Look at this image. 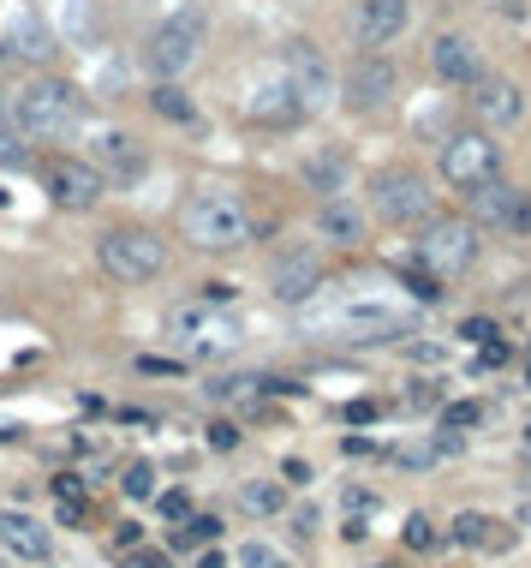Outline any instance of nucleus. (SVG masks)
<instances>
[{
    "label": "nucleus",
    "instance_id": "obj_34",
    "mask_svg": "<svg viewBox=\"0 0 531 568\" xmlns=\"http://www.w3.org/2000/svg\"><path fill=\"white\" fill-rule=\"evenodd\" d=\"M406 545H412V550H431V545H436V527H431L424 515H412V520H406Z\"/></svg>",
    "mask_w": 531,
    "mask_h": 568
},
{
    "label": "nucleus",
    "instance_id": "obj_10",
    "mask_svg": "<svg viewBox=\"0 0 531 568\" xmlns=\"http://www.w3.org/2000/svg\"><path fill=\"white\" fill-rule=\"evenodd\" d=\"M371 203H376L382 222H394V228H401V222H424V215H431V186H424L412 168H389V173H376Z\"/></svg>",
    "mask_w": 531,
    "mask_h": 568
},
{
    "label": "nucleus",
    "instance_id": "obj_29",
    "mask_svg": "<svg viewBox=\"0 0 531 568\" xmlns=\"http://www.w3.org/2000/svg\"><path fill=\"white\" fill-rule=\"evenodd\" d=\"M490 515H460L454 520V545H490Z\"/></svg>",
    "mask_w": 531,
    "mask_h": 568
},
{
    "label": "nucleus",
    "instance_id": "obj_11",
    "mask_svg": "<svg viewBox=\"0 0 531 568\" xmlns=\"http://www.w3.org/2000/svg\"><path fill=\"white\" fill-rule=\"evenodd\" d=\"M42 186H49V198L61 203V210H96L102 198V173L91 162H72V156H54V162H42Z\"/></svg>",
    "mask_w": 531,
    "mask_h": 568
},
{
    "label": "nucleus",
    "instance_id": "obj_21",
    "mask_svg": "<svg viewBox=\"0 0 531 568\" xmlns=\"http://www.w3.org/2000/svg\"><path fill=\"white\" fill-rule=\"evenodd\" d=\"M317 228H322L334 245H359V240H364V215L352 210L347 198H329V203H322V210H317Z\"/></svg>",
    "mask_w": 531,
    "mask_h": 568
},
{
    "label": "nucleus",
    "instance_id": "obj_39",
    "mask_svg": "<svg viewBox=\"0 0 531 568\" xmlns=\"http://www.w3.org/2000/svg\"><path fill=\"white\" fill-rule=\"evenodd\" d=\"M131 568H168V557L161 550H131Z\"/></svg>",
    "mask_w": 531,
    "mask_h": 568
},
{
    "label": "nucleus",
    "instance_id": "obj_5",
    "mask_svg": "<svg viewBox=\"0 0 531 568\" xmlns=\"http://www.w3.org/2000/svg\"><path fill=\"white\" fill-rule=\"evenodd\" d=\"M96 257L114 282H150V275L168 270V245H161L150 228H108L96 245Z\"/></svg>",
    "mask_w": 531,
    "mask_h": 568
},
{
    "label": "nucleus",
    "instance_id": "obj_37",
    "mask_svg": "<svg viewBox=\"0 0 531 568\" xmlns=\"http://www.w3.org/2000/svg\"><path fill=\"white\" fill-rule=\"evenodd\" d=\"M0 162H24V144L12 133H0Z\"/></svg>",
    "mask_w": 531,
    "mask_h": 568
},
{
    "label": "nucleus",
    "instance_id": "obj_2",
    "mask_svg": "<svg viewBox=\"0 0 531 568\" xmlns=\"http://www.w3.org/2000/svg\"><path fill=\"white\" fill-rule=\"evenodd\" d=\"M311 335H334V341H389V335H406L412 317L401 312L394 299H376V294H347L334 305L305 317Z\"/></svg>",
    "mask_w": 531,
    "mask_h": 568
},
{
    "label": "nucleus",
    "instance_id": "obj_41",
    "mask_svg": "<svg viewBox=\"0 0 531 568\" xmlns=\"http://www.w3.org/2000/svg\"><path fill=\"white\" fill-rule=\"evenodd\" d=\"M138 538H144V527H120V533H114V545H120V550H138Z\"/></svg>",
    "mask_w": 531,
    "mask_h": 568
},
{
    "label": "nucleus",
    "instance_id": "obj_28",
    "mask_svg": "<svg viewBox=\"0 0 531 568\" xmlns=\"http://www.w3.org/2000/svg\"><path fill=\"white\" fill-rule=\"evenodd\" d=\"M240 568H287V557L275 545H263V538H245V545H240Z\"/></svg>",
    "mask_w": 531,
    "mask_h": 568
},
{
    "label": "nucleus",
    "instance_id": "obj_14",
    "mask_svg": "<svg viewBox=\"0 0 531 568\" xmlns=\"http://www.w3.org/2000/svg\"><path fill=\"white\" fill-rule=\"evenodd\" d=\"M269 287H275L282 305H305L322 287V257L317 252H287L282 264L269 270Z\"/></svg>",
    "mask_w": 531,
    "mask_h": 568
},
{
    "label": "nucleus",
    "instance_id": "obj_20",
    "mask_svg": "<svg viewBox=\"0 0 531 568\" xmlns=\"http://www.w3.org/2000/svg\"><path fill=\"white\" fill-rule=\"evenodd\" d=\"M520 203H525V192L520 186H501V180H490V186H478V192H471V215H478V222H490V228H520Z\"/></svg>",
    "mask_w": 531,
    "mask_h": 568
},
{
    "label": "nucleus",
    "instance_id": "obj_32",
    "mask_svg": "<svg viewBox=\"0 0 531 568\" xmlns=\"http://www.w3.org/2000/svg\"><path fill=\"white\" fill-rule=\"evenodd\" d=\"M406 287H412V299H424V305L442 299V282H436L431 270H406Z\"/></svg>",
    "mask_w": 531,
    "mask_h": 568
},
{
    "label": "nucleus",
    "instance_id": "obj_6",
    "mask_svg": "<svg viewBox=\"0 0 531 568\" xmlns=\"http://www.w3.org/2000/svg\"><path fill=\"white\" fill-rule=\"evenodd\" d=\"M442 180L460 186V192H478V186L501 180V144L490 133H454L448 144H442Z\"/></svg>",
    "mask_w": 531,
    "mask_h": 568
},
{
    "label": "nucleus",
    "instance_id": "obj_9",
    "mask_svg": "<svg viewBox=\"0 0 531 568\" xmlns=\"http://www.w3.org/2000/svg\"><path fill=\"white\" fill-rule=\"evenodd\" d=\"M282 84L299 96L305 114H317L322 102L334 96V72H329V61L317 54V42H287V54H282Z\"/></svg>",
    "mask_w": 531,
    "mask_h": 568
},
{
    "label": "nucleus",
    "instance_id": "obj_24",
    "mask_svg": "<svg viewBox=\"0 0 531 568\" xmlns=\"http://www.w3.org/2000/svg\"><path fill=\"white\" fill-rule=\"evenodd\" d=\"M305 180H311L317 186V192H341V180H347V162H341V156H317V162H305Z\"/></svg>",
    "mask_w": 531,
    "mask_h": 568
},
{
    "label": "nucleus",
    "instance_id": "obj_40",
    "mask_svg": "<svg viewBox=\"0 0 531 568\" xmlns=\"http://www.w3.org/2000/svg\"><path fill=\"white\" fill-rule=\"evenodd\" d=\"M210 443L215 449H233V443H240V431H233V425H210Z\"/></svg>",
    "mask_w": 531,
    "mask_h": 568
},
{
    "label": "nucleus",
    "instance_id": "obj_15",
    "mask_svg": "<svg viewBox=\"0 0 531 568\" xmlns=\"http://www.w3.org/2000/svg\"><path fill=\"white\" fill-rule=\"evenodd\" d=\"M389 96H394V66H389V61H382V54L371 49L359 66L347 72V108L371 114V108H382Z\"/></svg>",
    "mask_w": 531,
    "mask_h": 568
},
{
    "label": "nucleus",
    "instance_id": "obj_4",
    "mask_svg": "<svg viewBox=\"0 0 531 568\" xmlns=\"http://www.w3.org/2000/svg\"><path fill=\"white\" fill-rule=\"evenodd\" d=\"M168 335L185 347L191 359H221V354L240 347L245 324L221 299H185V305H173V312H168Z\"/></svg>",
    "mask_w": 531,
    "mask_h": 568
},
{
    "label": "nucleus",
    "instance_id": "obj_22",
    "mask_svg": "<svg viewBox=\"0 0 531 568\" xmlns=\"http://www.w3.org/2000/svg\"><path fill=\"white\" fill-rule=\"evenodd\" d=\"M299 96L287 91V84H269V91H257L251 96V120H269V126H287V120H299Z\"/></svg>",
    "mask_w": 531,
    "mask_h": 568
},
{
    "label": "nucleus",
    "instance_id": "obj_43",
    "mask_svg": "<svg viewBox=\"0 0 531 568\" xmlns=\"http://www.w3.org/2000/svg\"><path fill=\"white\" fill-rule=\"evenodd\" d=\"M513 234H531V192H525V203H520V228Z\"/></svg>",
    "mask_w": 531,
    "mask_h": 568
},
{
    "label": "nucleus",
    "instance_id": "obj_19",
    "mask_svg": "<svg viewBox=\"0 0 531 568\" xmlns=\"http://www.w3.org/2000/svg\"><path fill=\"white\" fill-rule=\"evenodd\" d=\"M471 91H478V96H471V108H478V120H490V126H513L525 114L520 84H508V78H490V72H484Z\"/></svg>",
    "mask_w": 531,
    "mask_h": 568
},
{
    "label": "nucleus",
    "instance_id": "obj_13",
    "mask_svg": "<svg viewBox=\"0 0 531 568\" xmlns=\"http://www.w3.org/2000/svg\"><path fill=\"white\" fill-rule=\"evenodd\" d=\"M406 24H412V0H364L352 31H359L364 49H389V42L406 36Z\"/></svg>",
    "mask_w": 531,
    "mask_h": 568
},
{
    "label": "nucleus",
    "instance_id": "obj_36",
    "mask_svg": "<svg viewBox=\"0 0 531 568\" xmlns=\"http://www.w3.org/2000/svg\"><path fill=\"white\" fill-rule=\"evenodd\" d=\"M460 335H466V341H490V335H496V324H484V317H471V324H460Z\"/></svg>",
    "mask_w": 531,
    "mask_h": 568
},
{
    "label": "nucleus",
    "instance_id": "obj_17",
    "mask_svg": "<svg viewBox=\"0 0 531 568\" xmlns=\"http://www.w3.org/2000/svg\"><path fill=\"white\" fill-rule=\"evenodd\" d=\"M0 545H7L19 562H49V557H54L49 527L31 520V515H19V508H0Z\"/></svg>",
    "mask_w": 531,
    "mask_h": 568
},
{
    "label": "nucleus",
    "instance_id": "obj_31",
    "mask_svg": "<svg viewBox=\"0 0 531 568\" xmlns=\"http://www.w3.org/2000/svg\"><path fill=\"white\" fill-rule=\"evenodd\" d=\"M215 533H221V520H210V515H198V520H191L185 533H173V545H180V550H191V545H210Z\"/></svg>",
    "mask_w": 531,
    "mask_h": 568
},
{
    "label": "nucleus",
    "instance_id": "obj_3",
    "mask_svg": "<svg viewBox=\"0 0 531 568\" xmlns=\"http://www.w3.org/2000/svg\"><path fill=\"white\" fill-rule=\"evenodd\" d=\"M12 120H19L24 138H36V144H66L84 126V91L66 78H36L31 91L12 102Z\"/></svg>",
    "mask_w": 531,
    "mask_h": 568
},
{
    "label": "nucleus",
    "instance_id": "obj_26",
    "mask_svg": "<svg viewBox=\"0 0 531 568\" xmlns=\"http://www.w3.org/2000/svg\"><path fill=\"white\" fill-rule=\"evenodd\" d=\"M61 24H66V36H72V42H91V36H96L91 7H84V0H61Z\"/></svg>",
    "mask_w": 531,
    "mask_h": 568
},
{
    "label": "nucleus",
    "instance_id": "obj_12",
    "mask_svg": "<svg viewBox=\"0 0 531 568\" xmlns=\"http://www.w3.org/2000/svg\"><path fill=\"white\" fill-rule=\"evenodd\" d=\"M0 49H12L19 61H49L54 54V31L36 19L24 0H0Z\"/></svg>",
    "mask_w": 531,
    "mask_h": 568
},
{
    "label": "nucleus",
    "instance_id": "obj_45",
    "mask_svg": "<svg viewBox=\"0 0 531 568\" xmlns=\"http://www.w3.org/2000/svg\"><path fill=\"white\" fill-rule=\"evenodd\" d=\"M525 449H531V425H525Z\"/></svg>",
    "mask_w": 531,
    "mask_h": 568
},
{
    "label": "nucleus",
    "instance_id": "obj_1",
    "mask_svg": "<svg viewBox=\"0 0 531 568\" xmlns=\"http://www.w3.org/2000/svg\"><path fill=\"white\" fill-rule=\"evenodd\" d=\"M180 228L198 252H240L251 240V210H245L240 192H227V186H203V192L185 198Z\"/></svg>",
    "mask_w": 531,
    "mask_h": 568
},
{
    "label": "nucleus",
    "instance_id": "obj_44",
    "mask_svg": "<svg viewBox=\"0 0 531 568\" xmlns=\"http://www.w3.org/2000/svg\"><path fill=\"white\" fill-rule=\"evenodd\" d=\"M520 520H525V527H531V508H525V515H520Z\"/></svg>",
    "mask_w": 531,
    "mask_h": 568
},
{
    "label": "nucleus",
    "instance_id": "obj_42",
    "mask_svg": "<svg viewBox=\"0 0 531 568\" xmlns=\"http://www.w3.org/2000/svg\"><path fill=\"white\" fill-rule=\"evenodd\" d=\"M0 133H12V96L0 91Z\"/></svg>",
    "mask_w": 531,
    "mask_h": 568
},
{
    "label": "nucleus",
    "instance_id": "obj_16",
    "mask_svg": "<svg viewBox=\"0 0 531 568\" xmlns=\"http://www.w3.org/2000/svg\"><path fill=\"white\" fill-rule=\"evenodd\" d=\"M431 66L442 84H478L484 78V54L471 36H436L431 42Z\"/></svg>",
    "mask_w": 531,
    "mask_h": 568
},
{
    "label": "nucleus",
    "instance_id": "obj_35",
    "mask_svg": "<svg viewBox=\"0 0 531 568\" xmlns=\"http://www.w3.org/2000/svg\"><path fill=\"white\" fill-rule=\"evenodd\" d=\"M185 508H191L185 491H161V515H168V520H185Z\"/></svg>",
    "mask_w": 531,
    "mask_h": 568
},
{
    "label": "nucleus",
    "instance_id": "obj_27",
    "mask_svg": "<svg viewBox=\"0 0 531 568\" xmlns=\"http://www.w3.org/2000/svg\"><path fill=\"white\" fill-rule=\"evenodd\" d=\"M120 485H126V497H138V503H150V497H156V467H150V461H131V467H126V478H120Z\"/></svg>",
    "mask_w": 531,
    "mask_h": 568
},
{
    "label": "nucleus",
    "instance_id": "obj_33",
    "mask_svg": "<svg viewBox=\"0 0 531 568\" xmlns=\"http://www.w3.org/2000/svg\"><path fill=\"white\" fill-rule=\"evenodd\" d=\"M496 366H508V341H478V371H496Z\"/></svg>",
    "mask_w": 531,
    "mask_h": 568
},
{
    "label": "nucleus",
    "instance_id": "obj_18",
    "mask_svg": "<svg viewBox=\"0 0 531 568\" xmlns=\"http://www.w3.org/2000/svg\"><path fill=\"white\" fill-rule=\"evenodd\" d=\"M102 180H120V186H131L144 168H150V156H144V144H131L126 133H96V162H91Z\"/></svg>",
    "mask_w": 531,
    "mask_h": 568
},
{
    "label": "nucleus",
    "instance_id": "obj_30",
    "mask_svg": "<svg viewBox=\"0 0 531 568\" xmlns=\"http://www.w3.org/2000/svg\"><path fill=\"white\" fill-rule=\"evenodd\" d=\"M484 419V401H454V407H442V431H466V425H478Z\"/></svg>",
    "mask_w": 531,
    "mask_h": 568
},
{
    "label": "nucleus",
    "instance_id": "obj_38",
    "mask_svg": "<svg viewBox=\"0 0 531 568\" xmlns=\"http://www.w3.org/2000/svg\"><path fill=\"white\" fill-rule=\"evenodd\" d=\"M347 419H352V425H371V419H376V401H352Z\"/></svg>",
    "mask_w": 531,
    "mask_h": 568
},
{
    "label": "nucleus",
    "instance_id": "obj_8",
    "mask_svg": "<svg viewBox=\"0 0 531 568\" xmlns=\"http://www.w3.org/2000/svg\"><path fill=\"white\" fill-rule=\"evenodd\" d=\"M471 257H478V228L460 222V215H436V222H424L418 234V264L436 275H460L471 270Z\"/></svg>",
    "mask_w": 531,
    "mask_h": 568
},
{
    "label": "nucleus",
    "instance_id": "obj_7",
    "mask_svg": "<svg viewBox=\"0 0 531 568\" xmlns=\"http://www.w3.org/2000/svg\"><path fill=\"white\" fill-rule=\"evenodd\" d=\"M198 49H203V12H173V19L156 24V36L144 42V61H150V72L161 84H173L180 72H191Z\"/></svg>",
    "mask_w": 531,
    "mask_h": 568
},
{
    "label": "nucleus",
    "instance_id": "obj_23",
    "mask_svg": "<svg viewBox=\"0 0 531 568\" xmlns=\"http://www.w3.org/2000/svg\"><path fill=\"white\" fill-rule=\"evenodd\" d=\"M150 102H156V114H168V120H180V126H191V120H198V108H191V96H185V91H173V84H156V91H150Z\"/></svg>",
    "mask_w": 531,
    "mask_h": 568
},
{
    "label": "nucleus",
    "instance_id": "obj_25",
    "mask_svg": "<svg viewBox=\"0 0 531 568\" xmlns=\"http://www.w3.org/2000/svg\"><path fill=\"white\" fill-rule=\"evenodd\" d=\"M240 503L251 508V515H275L287 497H282V485H269V478H263V485H245V491H240Z\"/></svg>",
    "mask_w": 531,
    "mask_h": 568
}]
</instances>
